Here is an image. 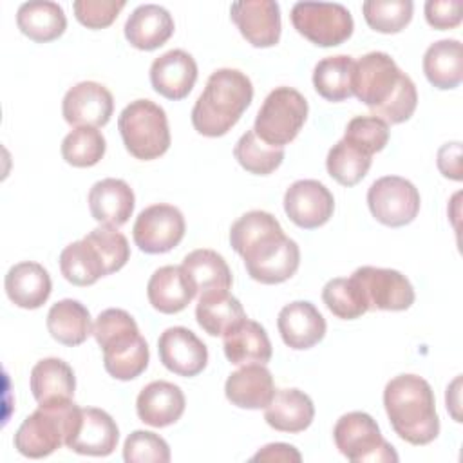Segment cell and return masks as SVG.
<instances>
[{"label": "cell", "instance_id": "cell-30", "mask_svg": "<svg viewBox=\"0 0 463 463\" xmlns=\"http://www.w3.org/2000/svg\"><path fill=\"white\" fill-rule=\"evenodd\" d=\"M16 24L22 34L29 40L45 43L63 34L67 27V16L60 4L49 0H33L18 7Z\"/></svg>", "mask_w": 463, "mask_h": 463}, {"label": "cell", "instance_id": "cell-26", "mask_svg": "<svg viewBox=\"0 0 463 463\" xmlns=\"http://www.w3.org/2000/svg\"><path fill=\"white\" fill-rule=\"evenodd\" d=\"M222 347L226 358L233 365H266L273 353L266 329L250 318H242L222 335Z\"/></svg>", "mask_w": 463, "mask_h": 463}, {"label": "cell", "instance_id": "cell-45", "mask_svg": "<svg viewBox=\"0 0 463 463\" xmlns=\"http://www.w3.org/2000/svg\"><path fill=\"white\" fill-rule=\"evenodd\" d=\"M416 105H418L416 85L407 74H403V78L400 80L398 87L389 96V99L378 109L371 110V116H376L387 125H398L407 121L414 114Z\"/></svg>", "mask_w": 463, "mask_h": 463}, {"label": "cell", "instance_id": "cell-22", "mask_svg": "<svg viewBox=\"0 0 463 463\" xmlns=\"http://www.w3.org/2000/svg\"><path fill=\"white\" fill-rule=\"evenodd\" d=\"M87 203L92 217L98 222L119 228L130 219L136 197L132 188L123 179L107 177L92 184Z\"/></svg>", "mask_w": 463, "mask_h": 463}, {"label": "cell", "instance_id": "cell-41", "mask_svg": "<svg viewBox=\"0 0 463 463\" xmlns=\"http://www.w3.org/2000/svg\"><path fill=\"white\" fill-rule=\"evenodd\" d=\"M411 0H367L362 4L367 25L378 33H400L412 18Z\"/></svg>", "mask_w": 463, "mask_h": 463}, {"label": "cell", "instance_id": "cell-48", "mask_svg": "<svg viewBox=\"0 0 463 463\" xmlns=\"http://www.w3.org/2000/svg\"><path fill=\"white\" fill-rule=\"evenodd\" d=\"M438 168L439 172L454 181H461V143H445L438 150Z\"/></svg>", "mask_w": 463, "mask_h": 463}, {"label": "cell", "instance_id": "cell-34", "mask_svg": "<svg viewBox=\"0 0 463 463\" xmlns=\"http://www.w3.org/2000/svg\"><path fill=\"white\" fill-rule=\"evenodd\" d=\"M195 318L210 336H222L237 322L246 318V315L239 298L230 291H210L199 295Z\"/></svg>", "mask_w": 463, "mask_h": 463}, {"label": "cell", "instance_id": "cell-25", "mask_svg": "<svg viewBox=\"0 0 463 463\" xmlns=\"http://www.w3.org/2000/svg\"><path fill=\"white\" fill-rule=\"evenodd\" d=\"M172 14L157 4L137 5L125 22V38L139 51H154L174 34Z\"/></svg>", "mask_w": 463, "mask_h": 463}, {"label": "cell", "instance_id": "cell-39", "mask_svg": "<svg viewBox=\"0 0 463 463\" xmlns=\"http://www.w3.org/2000/svg\"><path fill=\"white\" fill-rule=\"evenodd\" d=\"M371 156L360 152L345 139H340L336 145L331 146L326 157L327 174L340 183L342 186H354L360 183L369 168H371Z\"/></svg>", "mask_w": 463, "mask_h": 463}, {"label": "cell", "instance_id": "cell-16", "mask_svg": "<svg viewBox=\"0 0 463 463\" xmlns=\"http://www.w3.org/2000/svg\"><path fill=\"white\" fill-rule=\"evenodd\" d=\"M114 112L110 90L98 81H80L71 87L61 101L63 119L76 127H103Z\"/></svg>", "mask_w": 463, "mask_h": 463}, {"label": "cell", "instance_id": "cell-33", "mask_svg": "<svg viewBox=\"0 0 463 463\" xmlns=\"http://www.w3.org/2000/svg\"><path fill=\"white\" fill-rule=\"evenodd\" d=\"M181 266L192 279L199 295L210 291H228L232 288V271L224 257L213 250H194L183 259Z\"/></svg>", "mask_w": 463, "mask_h": 463}, {"label": "cell", "instance_id": "cell-44", "mask_svg": "<svg viewBox=\"0 0 463 463\" xmlns=\"http://www.w3.org/2000/svg\"><path fill=\"white\" fill-rule=\"evenodd\" d=\"M123 459L127 463H168L170 447L156 432L134 430L125 439Z\"/></svg>", "mask_w": 463, "mask_h": 463}, {"label": "cell", "instance_id": "cell-46", "mask_svg": "<svg viewBox=\"0 0 463 463\" xmlns=\"http://www.w3.org/2000/svg\"><path fill=\"white\" fill-rule=\"evenodd\" d=\"M123 7V0H76L72 4L76 20L89 29L109 27Z\"/></svg>", "mask_w": 463, "mask_h": 463}, {"label": "cell", "instance_id": "cell-27", "mask_svg": "<svg viewBox=\"0 0 463 463\" xmlns=\"http://www.w3.org/2000/svg\"><path fill=\"white\" fill-rule=\"evenodd\" d=\"M4 286L9 300L24 309H38L47 302L52 291L49 271L33 260H24L11 266Z\"/></svg>", "mask_w": 463, "mask_h": 463}, {"label": "cell", "instance_id": "cell-20", "mask_svg": "<svg viewBox=\"0 0 463 463\" xmlns=\"http://www.w3.org/2000/svg\"><path fill=\"white\" fill-rule=\"evenodd\" d=\"M184 407L186 400L181 387L165 380H156L145 385L136 400L139 420L159 429L175 423L183 416Z\"/></svg>", "mask_w": 463, "mask_h": 463}, {"label": "cell", "instance_id": "cell-5", "mask_svg": "<svg viewBox=\"0 0 463 463\" xmlns=\"http://www.w3.org/2000/svg\"><path fill=\"white\" fill-rule=\"evenodd\" d=\"M81 420V407L72 400L38 403L14 434V449L31 459H40L67 441L76 432Z\"/></svg>", "mask_w": 463, "mask_h": 463}, {"label": "cell", "instance_id": "cell-47", "mask_svg": "<svg viewBox=\"0 0 463 463\" xmlns=\"http://www.w3.org/2000/svg\"><path fill=\"white\" fill-rule=\"evenodd\" d=\"M461 0H429L425 2V20L434 29H454L461 24Z\"/></svg>", "mask_w": 463, "mask_h": 463}, {"label": "cell", "instance_id": "cell-37", "mask_svg": "<svg viewBox=\"0 0 463 463\" xmlns=\"http://www.w3.org/2000/svg\"><path fill=\"white\" fill-rule=\"evenodd\" d=\"M233 156L250 174L268 175L275 172L284 159V146H273L262 141L255 130H246L235 143Z\"/></svg>", "mask_w": 463, "mask_h": 463}, {"label": "cell", "instance_id": "cell-17", "mask_svg": "<svg viewBox=\"0 0 463 463\" xmlns=\"http://www.w3.org/2000/svg\"><path fill=\"white\" fill-rule=\"evenodd\" d=\"M230 16L244 40L253 47H273L280 40V5L273 0H239Z\"/></svg>", "mask_w": 463, "mask_h": 463}, {"label": "cell", "instance_id": "cell-10", "mask_svg": "<svg viewBox=\"0 0 463 463\" xmlns=\"http://www.w3.org/2000/svg\"><path fill=\"white\" fill-rule=\"evenodd\" d=\"M420 192L405 177L383 175L367 190V204L373 217L391 228L412 222L420 212Z\"/></svg>", "mask_w": 463, "mask_h": 463}, {"label": "cell", "instance_id": "cell-4", "mask_svg": "<svg viewBox=\"0 0 463 463\" xmlns=\"http://www.w3.org/2000/svg\"><path fill=\"white\" fill-rule=\"evenodd\" d=\"M92 335L103 351L105 371L121 382L137 378L148 365L146 340L130 313L119 307L101 311L92 326Z\"/></svg>", "mask_w": 463, "mask_h": 463}, {"label": "cell", "instance_id": "cell-21", "mask_svg": "<svg viewBox=\"0 0 463 463\" xmlns=\"http://www.w3.org/2000/svg\"><path fill=\"white\" fill-rule=\"evenodd\" d=\"M119 439V429L112 416L96 407L81 409V420L67 441V447L83 456H109Z\"/></svg>", "mask_w": 463, "mask_h": 463}, {"label": "cell", "instance_id": "cell-32", "mask_svg": "<svg viewBox=\"0 0 463 463\" xmlns=\"http://www.w3.org/2000/svg\"><path fill=\"white\" fill-rule=\"evenodd\" d=\"M47 329L56 342L69 347L80 345L92 335L90 313L80 300H58L47 313Z\"/></svg>", "mask_w": 463, "mask_h": 463}, {"label": "cell", "instance_id": "cell-1", "mask_svg": "<svg viewBox=\"0 0 463 463\" xmlns=\"http://www.w3.org/2000/svg\"><path fill=\"white\" fill-rule=\"evenodd\" d=\"M230 244L242 257L248 275L260 284L286 282L300 264L298 244L264 210L241 215L230 228Z\"/></svg>", "mask_w": 463, "mask_h": 463}, {"label": "cell", "instance_id": "cell-6", "mask_svg": "<svg viewBox=\"0 0 463 463\" xmlns=\"http://www.w3.org/2000/svg\"><path fill=\"white\" fill-rule=\"evenodd\" d=\"M125 148L141 161L161 157L170 146L166 112L152 99L130 101L118 118Z\"/></svg>", "mask_w": 463, "mask_h": 463}, {"label": "cell", "instance_id": "cell-49", "mask_svg": "<svg viewBox=\"0 0 463 463\" xmlns=\"http://www.w3.org/2000/svg\"><path fill=\"white\" fill-rule=\"evenodd\" d=\"M302 459L300 452L288 443H269L266 447H262L253 458L251 461H269V463H298Z\"/></svg>", "mask_w": 463, "mask_h": 463}, {"label": "cell", "instance_id": "cell-15", "mask_svg": "<svg viewBox=\"0 0 463 463\" xmlns=\"http://www.w3.org/2000/svg\"><path fill=\"white\" fill-rule=\"evenodd\" d=\"M161 364L174 374L192 378L208 364V347L188 327L174 326L161 333L157 340Z\"/></svg>", "mask_w": 463, "mask_h": 463}, {"label": "cell", "instance_id": "cell-35", "mask_svg": "<svg viewBox=\"0 0 463 463\" xmlns=\"http://www.w3.org/2000/svg\"><path fill=\"white\" fill-rule=\"evenodd\" d=\"M60 269L65 280L74 286H92L107 275L99 253L85 237L61 250Z\"/></svg>", "mask_w": 463, "mask_h": 463}, {"label": "cell", "instance_id": "cell-13", "mask_svg": "<svg viewBox=\"0 0 463 463\" xmlns=\"http://www.w3.org/2000/svg\"><path fill=\"white\" fill-rule=\"evenodd\" d=\"M353 277L362 288L369 311H403L414 304V288L398 269L362 266Z\"/></svg>", "mask_w": 463, "mask_h": 463}, {"label": "cell", "instance_id": "cell-43", "mask_svg": "<svg viewBox=\"0 0 463 463\" xmlns=\"http://www.w3.org/2000/svg\"><path fill=\"white\" fill-rule=\"evenodd\" d=\"M85 239L99 253V257H101V260L105 264L107 275H110L114 271H119L127 264V260L130 259L128 241L114 226L101 224V226L94 228L92 232H89L85 235Z\"/></svg>", "mask_w": 463, "mask_h": 463}, {"label": "cell", "instance_id": "cell-24", "mask_svg": "<svg viewBox=\"0 0 463 463\" xmlns=\"http://www.w3.org/2000/svg\"><path fill=\"white\" fill-rule=\"evenodd\" d=\"M275 391L273 376L262 364L242 365L233 371L224 383L228 402L241 409H266Z\"/></svg>", "mask_w": 463, "mask_h": 463}, {"label": "cell", "instance_id": "cell-12", "mask_svg": "<svg viewBox=\"0 0 463 463\" xmlns=\"http://www.w3.org/2000/svg\"><path fill=\"white\" fill-rule=\"evenodd\" d=\"M403 74L405 72L387 52H367L354 61L353 94L369 107V110H374L389 99Z\"/></svg>", "mask_w": 463, "mask_h": 463}, {"label": "cell", "instance_id": "cell-11", "mask_svg": "<svg viewBox=\"0 0 463 463\" xmlns=\"http://www.w3.org/2000/svg\"><path fill=\"white\" fill-rule=\"evenodd\" d=\"M184 217L179 208L166 203L146 206L136 219L132 235L136 246L145 253H166L184 237Z\"/></svg>", "mask_w": 463, "mask_h": 463}, {"label": "cell", "instance_id": "cell-19", "mask_svg": "<svg viewBox=\"0 0 463 463\" xmlns=\"http://www.w3.org/2000/svg\"><path fill=\"white\" fill-rule=\"evenodd\" d=\"M277 327L282 342L297 351L317 345L326 335V318L307 300H295L286 304L277 318Z\"/></svg>", "mask_w": 463, "mask_h": 463}, {"label": "cell", "instance_id": "cell-7", "mask_svg": "<svg viewBox=\"0 0 463 463\" xmlns=\"http://www.w3.org/2000/svg\"><path fill=\"white\" fill-rule=\"evenodd\" d=\"M307 110V101L297 89L277 87L259 109L253 130L268 145L284 146L298 136Z\"/></svg>", "mask_w": 463, "mask_h": 463}, {"label": "cell", "instance_id": "cell-18", "mask_svg": "<svg viewBox=\"0 0 463 463\" xmlns=\"http://www.w3.org/2000/svg\"><path fill=\"white\" fill-rule=\"evenodd\" d=\"M197 80V63L183 49H172L150 65V83L166 99H183L190 94Z\"/></svg>", "mask_w": 463, "mask_h": 463}, {"label": "cell", "instance_id": "cell-8", "mask_svg": "<svg viewBox=\"0 0 463 463\" xmlns=\"http://www.w3.org/2000/svg\"><path fill=\"white\" fill-rule=\"evenodd\" d=\"M333 439L342 456L353 463L398 461L394 447L383 439L376 420L362 411H353L338 418Z\"/></svg>", "mask_w": 463, "mask_h": 463}, {"label": "cell", "instance_id": "cell-3", "mask_svg": "<svg viewBox=\"0 0 463 463\" xmlns=\"http://www.w3.org/2000/svg\"><path fill=\"white\" fill-rule=\"evenodd\" d=\"M253 99L251 80L239 69H217L192 109L194 128L206 137L224 136Z\"/></svg>", "mask_w": 463, "mask_h": 463}, {"label": "cell", "instance_id": "cell-9", "mask_svg": "<svg viewBox=\"0 0 463 463\" xmlns=\"http://www.w3.org/2000/svg\"><path fill=\"white\" fill-rule=\"evenodd\" d=\"M291 24L298 34L320 47L344 43L354 29L349 9L329 2H297L291 7Z\"/></svg>", "mask_w": 463, "mask_h": 463}, {"label": "cell", "instance_id": "cell-29", "mask_svg": "<svg viewBox=\"0 0 463 463\" xmlns=\"http://www.w3.org/2000/svg\"><path fill=\"white\" fill-rule=\"evenodd\" d=\"M423 72L430 85L441 90L456 89L463 80V45L445 38L429 45L423 54Z\"/></svg>", "mask_w": 463, "mask_h": 463}, {"label": "cell", "instance_id": "cell-14", "mask_svg": "<svg viewBox=\"0 0 463 463\" xmlns=\"http://www.w3.org/2000/svg\"><path fill=\"white\" fill-rule=\"evenodd\" d=\"M284 212L291 222L304 230L326 224L335 212V197L317 179L295 181L284 194Z\"/></svg>", "mask_w": 463, "mask_h": 463}, {"label": "cell", "instance_id": "cell-40", "mask_svg": "<svg viewBox=\"0 0 463 463\" xmlns=\"http://www.w3.org/2000/svg\"><path fill=\"white\" fill-rule=\"evenodd\" d=\"M107 150L103 134L94 127H76L61 141L63 159L78 168L94 166L101 161Z\"/></svg>", "mask_w": 463, "mask_h": 463}, {"label": "cell", "instance_id": "cell-31", "mask_svg": "<svg viewBox=\"0 0 463 463\" xmlns=\"http://www.w3.org/2000/svg\"><path fill=\"white\" fill-rule=\"evenodd\" d=\"M29 385L38 403L72 400L76 376L72 367L61 358H43L31 369Z\"/></svg>", "mask_w": 463, "mask_h": 463}, {"label": "cell", "instance_id": "cell-2", "mask_svg": "<svg viewBox=\"0 0 463 463\" xmlns=\"http://www.w3.org/2000/svg\"><path fill=\"white\" fill-rule=\"evenodd\" d=\"M383 407L392 430L411 445H429L439 434L436 398L418 374H398L383 389Z\"/></svg>", "mask_w": 463, "mask_h": 463}, {"label": "cell", "instance_id": "cell-36", "mask_svg": "<svg viewBox=\"0 0 463 463\" xmlns=\"http://www.w3.org/2000/svg\"><path fill=\"white\" fill-rule=\"evenodd\" d=\"M354 60L347 54L322 58L313 69L315 90L327 101H344L353 96Z\"/></svg>", "mask_w": 463, "mask_h": 463}, {"label": "cell", "instance_id": "cell-28", "mask_svg": "<svg viewBox=\"0 0 463 463\" xmlns=\"http://www.w3.org/2000/svg\"><path fill=\"white\" fill-rule=\"evenodd\" d=\"M315 418L313 400L298 389H279L264 409L266 423L280 432L297 434L306 430Z\"/></svg>", "mask_w": 463, "mask_h": 463}, {"label": "cell", "instance_id": "cell-38", "mask_svg": "<svg viewBox=\"0 0 463 463\" xmlns=\"http://www.w3.org/2000/svg\"><path fill=\"white\" fill-rule=\"evenodd\" d=\"M322 300L342 320H354L369 311L362 288L353 275L349 279H331L322 289Z\"/></svg>", "mask_w": 463, "mask_h": 463}, {"label": "cell", "instance_id": "cell-23", "mask_svg": "<svg viewBox=\"0 0 463 463\" xmlns=\"http://www.w3.org/2000/svg\"><path fill=\"white\" fill-rule=\"evenodd\" d=\"M146 295L154 309L174 315L194 300L197 289L183 266H163L152 273L146 284Z\"/></svg>", "mask_w": 463, "mask_h": 463}, {"label": "cell", "instance_id": "cell-42", "mask_svg": "<svg viewBox=\"0 0 463 463\" xmlns=\"http://www.w3.org/2000/svg\"><path fill=\"white\" fill-rule=\"evenodd\" d=\"M344 139L373 157V154L385 148L389 141V125L376 116H354L345 127Z\"/></svg>", "mask_w": 463, "mask_h": 463}]
</instances>
